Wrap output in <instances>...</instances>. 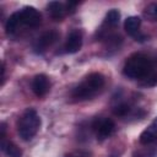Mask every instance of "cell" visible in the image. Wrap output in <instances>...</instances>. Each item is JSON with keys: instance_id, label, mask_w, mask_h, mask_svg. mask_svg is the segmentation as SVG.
Listing matches in <instances>:
<instances>
[{"instance_id": "6da1fadb", "label": "cell", "mask_w": 157, "mask_h": 157, "mask_svg": "<svg viewBox=\"0 0 157 157\" xmlns=\"http://www.w3.org/2000/svg\"><path fill=\"white\" fill-rule=\"evenodd\" d=\"M152 72V61L148 56L141 53H135L130 55L123 67V74L134 80H142L148 74Z\"/></svg>"}, {"instance_id": "7a4b0ae2", "label": "cell", "mask_w": 157, "mask_h": 157, "mask_svg": "<svg viewBox=\"0 0 157 157\" xmlns=\"http://www.w3.org/2000/svg\"><path fill=\"white\" fill-rule=\"evenodd\" d=\"M104 86V76L99 72H92L85 77V80L74 88L72 98L76 101H86L98 93Z\"/></svg>"}, {"instance_id": "3957f363", "label": "cell", "mask_w": 157, "mask_h": 157, "mask_svg": "<svg viewBox=\"0 0 157 157\" xmlns=\"http://www.w3.org/2000/svg\"><path fill=\"white\" fill-rule=\"evenodd\" d=\"M39 126H40V118L38 117L37 112L32 108L25 110V113L22 114V117L17 123L18 134L25 141L31 140L37 134Z\"/></svg>"}, {"instance_id": "277c9868", "label": "cell", "mask_w": 157, "mask_h": 157, "mask_svg": "<svg viewBox=\"0 0 157 157\" xmlns=\"http://www.w3.org/2000/svg\"><path fill=\"white\" fill-rule=\"evenodd\" d=\"M92 126L97 134L98 140H104V139L109 137L115 129L114 121L108 118H96Z\"/></svg>"}, {"instance_id": "5b68a950", "label": "cell", "mask_w": 157, "mask_h": 157, "mask_svg": "<svg viewBox=\"0 0 157 157\" xmlns=\"http://www.w3.org/2000/svg\"><path fill=\"white\" fill-rule=\"evenodd\" d=\"M20 17L21 23L29 27H37L42 21L39 11L33 6H25L22 10H20Z\"/></svg>"}, {"instance_id": "8992f818", "label": "cell", "mask_w": 157, "mask_h": 157, "mask_svg": "<svg viewBox=\"0 0 157 157\" xmlns=\"http://www.w3.org/2000/svg\"><path fill=\"white\" fill-rule=\"evenodd\" d=\"M59 38V33L56 31H48L45 33H43L37 42L34 43L33 48L37 53H42L44 50H47V48H49L50 45H53Z\"/></svg>"}, {"instance_id": "52a82bcc", "label": "cell", "mask_w": 157, "mask_h": 157, "mask_svg": "<svg viewBox=\"0 0 157 157\" xmlns=\"http://www.w3.org/2000/svg\"><path fill=\"white\" fill-rule=\"evenodd\" d=\"M50 88V83H49V78L47 77V75L44 74H39L36 75L33 81H32V91L34 92V94L37 97H43L48 93Z\"/></svg>"}, {"instance_id": "ba28073f", "label": "cell", "mask_w": 157, "mask_h": 157, "mask_svg": "<svg viewBox=\"0 0 157 157\" xmlns=\"http://www.w3.org/2000/svg\"><path fill=\"white\" fill-rule=\"evenodd\" d=\"M82 47V34L80 31H72L65 42V52L74 54L77 53Z\"/></svg>"}, {"instance_id": "9c48e42d", "label": "cell", "mask_w": 157, "mask_h": 157, "mask_svg": "<svg viewBox=\"0 0 157 157\" xmlns=\"http://www.w3.org/2000/svg\"><path fill=\"white\" fill-rule=\"evenodd\" d=\"M139 140H140V144L142 145H150L157 140V117L152 120L150 126L140 134Z\"/></svg>"}, {"instance_id": "30bf717a", "label": "cell", "mask_w": 157, "mask_h": 157, "mask_svg": "<svg viewBox=\"0 0 157 157\" xmlns=\"http://www.w3.org/2000/svg\"><path fill=\"white\" fill-rule=\"evenodd\" d=\"M48 11H49L50 16L55 21H61L65 17L66 12H67V10L65 9V6L61 2H59V1H52V2H49L48 4Z\"/></svg>"}, {"instance_id": "8fae6325", "label": "cell", "mask_w": 157, "mask_h": 157, "mask_svg": "<svg viewBox=\"0 0 157 157\" xmlns=\"http://www.w3.org/2000/svg\"><path fill=\"white\" fill-rule=\"evenodd\" d=\"M140 25H141V18L139 16H130L124 22V29L128 32V34L134 37L139 32Z\"/></svg>"}, {"instance_id": "7c38bea8", "label": "cell", "mask_w": 157, "mask_h": 157, "mask_svg": "<svg viewBox=\"0 0 157 157\" xmlns=\"http://www.w3.org/2000/svg\"><path fill=\"white\" fill-rule=\"evenodd\" d=\"M1 150L6 153L7 157H22V151L13 142L2 140V142H1Z\"/></svg>"}, {"instance_id": "4fadbf2b", "label": "cell", "mask_w": 157, "mask_h": 157, "mask_svg": "<svg viewBox=\"0 0 157 157\" xmlns=\"http://www.w3.org/2000/svg\"><path fill=\"white\" fill-rule=\"evenodd\" d=\"M21 25V17H20V11H16L13 12L6 21V25H5V29H6V33L7 34H12L13 32H16L17 27Z\"/></svg>"}, {"instance_id": "5bb4252c", "label": "cell", "mask_w": 157, "mask_h": 157, "mask_svg": "<svg viewBox=\"0 0 157 157\" xmlns=\"http://www.w3.org/2000/svg\"><path fill=\"white\" fill-rule=\"evenodd\" d=\"M119 20H120V12L115 9H112L107 12L105 18H104V23L110 26V27H114L119 23Z\"/></svg>"}, {"instance_id": "9a60e30c", "label": "cell", "mask_w": 157, "mask_h": 157, "mask_svg": "<svg viewBox=\"0 0 157 157\" xmlns=\"http://www.w3.org/2000/svg\"><path fill=\"white\" fill-rule=\"evenodd\" d=\"M157 85V72H151L140 81L141 87H155Z\"/></svg>"}, {"instance_id": "2e32d148", "label": "cell", "mask_w": 157, "mask_h": 157, "mask_svg": "<svg viewBox=\"0 0 157 157\" xmlns=\"http://www.w3.org/2000/svg\"><path fill=\"white\" fill-rule=\"evenodd\" d=\"M130 112V107L128 103H120L113 108V113L117 117H125Z\"/></svg>"}, {"instance_id": "e0dca14e", "label": "cell", "mask_w": 157, "mask_h": 157, "mask_svg": "<svg viewBox=\"0 0 157 157\" xmlns=\"http://www.w3.org/2000/svg\"><path fill=\"white\" fill-rule=\"evenodd\" d=\"M150 13L153 16V17H157V4H155V5H152L151 7H150Z\"/></svg>"}, {"instance_id": "ac0fdd59", "label": "cell", "mask_w": 157, "mask_h": 157, "mask_svg": "<svg viewBox=\"0 0 157 157\" xmlns=\"http://www.w3.org/2000/svg\"><path fill=\"white\" fill-rule=\"evenodd\" d=\"M65 157H85V156H82L81 153H67L65 155Z\"/></svg>"}, {"instance_id": "d6986e66", "label": "cell", "mask_w": 157, "mask_h": 157, "mask_svg": "<svg viewBox=\"0 0 157 157\" xmlns=\"http://www.w3.org/2000/svg\"><path fill=\"white\" fill-rule=\"evenodd\" d=\"M110 157H117V156H115V155H112V156H110Z\"/></svg>"}]
</instances>
